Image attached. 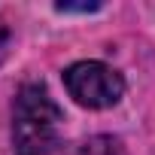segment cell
I'll list each match as a JSON object with an SVG mask.
<instances>
[{"label": "cell", "instance_id": "cell-5", "mask_svg": "<svg viewBox=\"0 0 155 155\" xmlns=\"http://www.w3.org/2000/svg\"><path fill=\"white\" fill-rule=\"evenodd\" d=\"M6 49H9V28H6L3 21H0V61H3Z\"/></svg>", "mask_w": 155, "mask_h": 155}, {"label": "cell", "instance_id": "cell-3", "mask_svg": "<svg viewBox=\"0 0 155 155\" xmlns=\"http://www.w3.org/2000/svg\"><path fill=\"white\" fill-rule=\"evenodd\" d=\"M76 155H125V152H122V143L116 137L97 134V137H88L79 149H76Z\"/></svg>", "mask_w": 155, "mask_h": 155}, {"label": "cell", "instance_id": "cell-1", "mask_svg": "<svg viewBox=\"0 0 155 155\" xmlns=\"http://www.w3.org/2000/svg\"><path fill=\"white\" fill-rule=\"evenodd\" d=\"M61 110L43 85H25L15 97L12 143L18 155H46L58 143Z\"/></svg>", "mask_w": 155, "mask_h": 155}, {"label": "cell", "instance_id": "cell-2", "mask_svg": "<svg viewBox=\"0 0 155 155\" xmlns=\"http://www.w3.org/2000/svg\"><path fill=\"white\" fill-rule=\"evenodd\" d=\"M64 85L76 104L88 110H107L119 104L125 91V79L101 61H79L64 70Z\"/></svg>", "mask_w": 155, "mask_h": 155}, {"label": "cell", "instance_id": "cell-4", "mask_svg": "<svg viewBox=\"0 0 155 155\" xmlns=\"http://www.w3.org/2000/svg\"><path fill=\"white\" fill-rule=\"evenodd\" d=\"M101 3H67V0H64V3H58V9L61 12H94Z\"/></svg>", "mask_w": 155, "mask_h": 155}]
</instances>
